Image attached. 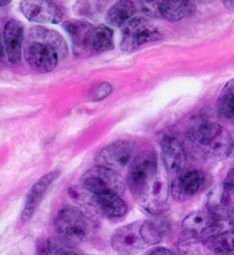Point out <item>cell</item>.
<instances>
[{"instance_id": "obj_1", "label": "cell", "mask_w": 234, "mask_h": 255, "mask_svg": "<svg viewBox=\"0 0 234 255\" xmlns=\"http://www.w3.org/2000/svg\"><path fill=\"white\" fill-rule=\"evenodd\" d=\"M152 150L139 153L129 169L128 184L136 202L152 215L162 214L168 208L169 184L167 171Z\"/></svg>"}, {"instance_id": "obj_2", "label": "cell", "mask_w": 234, "mask_h": 255, "mask_svg": "<svg viewBox=\"0 0 234 255\" xmlns=\"http://www.w3.org/2000/svg\"><path fill=\"white\" fill-rule=\"evenodd\" d=\"M163 237L154 222L140 220L117 229L111 239L113 249L120 255H136L145 248L158 244Z\"/></svg>"}, {"instance_id": "obj_3", "label": "cell", "mask_w": 234, "mask_h": 255, "mask_svg": "<svg viewBox=\"0 0 234 255\" xmlns=\"http://www.w3.org/2000/svg\"><path fill=\"white\" fill-rule=\"evenodd\" d=\"M187 138L197 150L214 158L228 157L233 142L224 128L214 122L201 123L191 128Z\"/></svg>"}, {"instance_id": "obj_4", "label": "cell", "mask_w": 234, "mask_h": 255, "mask_svg": "<svg viewBox=\"0 0 234 255\" xmlns=\"http://www.w3.org/2000/svg\"><path fill=\"white\" fill-rule=\"evenodd\" d=\"M54 229L64 240L85 241L91 233V225L86 215L76 207H65L54 219Z\"/></svg>"}, {"instance_id": "obj_5", "label": "cell", "mask_w": 234, "mask_h": 255, "mask_svg": "<svg viewBox=\"0 0 234 255\" xmlns=\"http://www.w3.org/2000/svg\"><path fill=\"white\" fill-rule=\"evenodd\" d=\"M161 38L160 30L146 17H134L122 28L120 47L123 51L131 52L146 43L158 41Z\"/></svg>"}, {"instance_id": "obj_6", "label": "cell", "mask_w": 234, "mask_h": 255, "mask_svg": "<svg viewBox=\"0 0 234 255\" xmlns=\"http://www.w3.org/2000/svg\"><path fill=\"white\" fill-rule=\"evenodd\" d=\"M229 221L214 216L209 211H195L187 215L182 221V231L186 237L207 240L223 231Z\"/></svg>"}, {"instance_id": "obj_7", "label": "cell", "mask_w": 234, "mask_h": 255, "mask_svg": "<svg viewBox=\"0 0 234 255\" xmlns=\"http://www.w3.org/2000/svg\"><path fill=\"white\" fill-rule=\"evenodd\" d=\"M82 181L84 188L91 194L113 192L123 195L125 191V183L118 172L98 165L87 171Z\"/></svg>"}, {"instance_id": "obj_8", "label": "cell", "mask_w": 234, "mask_h": 255, "mask_svg": "<svg viewBox=\"0 0 234 255\" xmlns=\"http://www.w3.org/2000/svg\"><path fill=\"white\" fill-rule=\"evenodd\" d=\"M135 146L129 141H117L105 147L97 156L98 166L106 167L116 172L131 168L135 160Z\"/></svg>"}, {"instance_id": "obj_9", "label": "cell", "mask_w": 234, "mask_h": 255, "mask_svg": "<svg viewBox=\"0 0 234 255\" xmlns=\"http://www.w3.org/2000/svg\"><path fill=\"white\" fill-rule=\"evenodd\" d=\"M32 40L24 49V57L28 65L36 72L46 74L52 72L60 59V51L49 42L32 36Z\"/></svg>"}, {"instance_id": "obj_10", "label": "cell", "mask_w": 234, "mask_h": 255, "mask_svg": "<svg viewBox=\"0 0 234 255\" xmlns=\"http://www.w3.org/2000/svg\"><path fill=\"white\" fill-rule=\"evenodd\" d=\"M20 10L24 17L36 23H60L65 15L66 9L54 1H22Z\"/></svg>"}, {"instance_id": "obj_11", "label": "cell", "mask_w": 234, "mask_h": 255, "mask_svg": "<svg viewBox=\"0 0 234 255\" xmlns=\"http://www.w3.org/2000/svg\"><path fill=\"white\" fill-rule=\"evenodd\" d=\"M63 27L70 35L73 43V52L78 57L94 55L93 38L95 26L85 20L72 19L65 21Z\"/></svg>"}, {"instance_id": "obj_12", "label": "cell", "mask_w": 234, "mask_h": 255, "mask_svg": "<svg viewBox=\"0 0 234 255\" xmlns=\"http://www.w3.org/2000/svg\"><path fill=\"white\" fill-rule=\"evenodd\" d=\"M206 207L214 216L231 222L234 217V188L223 182L212 189L206 198Z\"/></svg>"}, {"instance_id": "obj_13", "label": "cell", "mask_w": 234, "mask_h": 255, "mask_svg": "<svg viewBox=\"0 0 234 255\" xmlns=\"http://www.w3.org/2000/svg\"><path fill=\"white\" fill-rule=\"evenodd\" d=\"M60 170L51 171L43 175L37 182L33 184L27 194L25 204L21 213V220L23 222H27L33 217L38 207L40 206L44 196L46 195L49 187L58 177H60Z\"/></svg>"}, {"instance_id": "obj_14", "label": "cell", "mask_w": 234, "mask_h": 255, "mask_svg": "<svg viewBox=\"0 0 234 255\" xmlns=\"http://www.w3.org/2000/svg\"><path fill=\"white\" fill-rule=\"evenodd\" d=\"M161 157L167 172L179 176L186 163V153L182 143L175 137L166 136L160 142Z\"/></svg>"}, {"instance_id": "obj_15", "label": "cell", "mask_w": 234, "mask_h": 255, "mask_svg": "<svg viewBox=\"0 0 234 255\" xmlns=\"http://www.w3.org/2000/svg\"><path fill=\"white\" fill-rule=\"evenodd\" d=\"M3 49L5 55L11 65H17L21 60L22 41H23V26L20 21L11 19L3 29L2 33Z\"/></svg>"}, {"instance_id": "obj_16", "label": "cell", "mask_w": 234, "mask_h": 255, "mask_svg": "<svg viewBox=\"0 0 234 255\" xmlns=\"http://www.w3.org/2000/svg\"><path fill=\"white\" fill-rule=\"evenodd\" d=\"M92 195L93 205L105 217L111 220H120L127 214L128 206L122 195L113 192Z\"/></svg>"}, {"instance_id": "obj_17", "label": "cell", "mask_w": 234, "mask_h": 255, "mask_svg": "<svg viewBox=\"0 0 234 255\" xmlns=\"http://www.w3.org/2000/svg\"><path fill=\"white\" fill-rule=\"evenodd\" d=\"M205 183V174L199 170H190L180 174L171 184L175 197L184 198L197 194Z\"/></svg>"}, {"instance_id": "obj_18", "label": "cell", "mask_w": 234, "mask_h": 255, "mask_svg": "<svg viewBox=\"0 0 234 255\" xmlns=\"http://www.w3.org/2000/svg\"><path fill=\"white\" fill-rule=\"evenodd\" d=\"M195 10L196 5L193 1H160L161 16L171 22L192 16Z\"/></svg>"}, {"instance_id": "obj_19", "label": "cell", "mask_w": 234, "mask_h": 255, "mask_svg": "<svg viewBox=\"0 0 234 255\" xmlns=\"http://www.w3.org/2000/svg\"><path fill=\"white\" fill-rule=\"evenodd\" d=\"M136 3L133 1L116 2L107 13V21L115 27H123L127 22L134 18Z\"/></svg>"}, {"instance_id": "obj_20", "label": "cell", "mask_w": 234, "mask_h": 255, "mask_svg": "<svg viewBox=\"0 0 234 255\" xmlns=\"http://www.w3.org/2000/svg\"><path fill=\"white\" fill-rule=\"evenodd\" d=\"M209 250L218 255H234V231L226 230L206 240Z\"/></svg>"}, {"instance_id": "obj_21", "label": "cell", "mask_w": 234, "mask_h": 255, "mask_svg": "<svg viewBox=\"0 0 234 255\" xmlns=\"http://www.w3.org/2000/svg\"><path fill=\"white\" fill-rule=\"evenodd\" d=\"M115 46L114 30L108 25L101 24L96 26L93 38L94 54L103 53L113 49Z\"/></svg>"}, {"instance_id": "obj_22", "label": "cell", "mask_w": 234, "mask_h": 255, "mask_svg": "<svg viewBox=\"0 0 234 255\" xmlns=\"http://www.w3.org/2000/svg\"><path fill=\"white\" fill-rule=\"evenodd\" d=\"M218 111L226 119H234V79L222 89L218 100Z\"/></svg>"}, {"instance_id": "obj_23", "label": "cell", "mask_w": 234, "mask_h": 255, "mask_svg": "<svg viewBox=\"0 0 234 255\" xmlns=\"http://www.w3.org/2000/svg\"><path fill=\"white\" fill-rule=\"evenodd\" d=\"M178 251L180 255H204L200 240L186 236L178 243Z\"/></svg>"}, {"instance_id": "obj_24", "label": "cell", "mask_w": 234, "mask_h": 255, "mask_svg": "<svg viewBox=\"0 0 234 255\" xmlns=\"http://www.w3.org/2000/svg\"><path fill=\"white\" fill-rule=\"evenodd\" d=\"M141 11L149 17L158 18L162 17L160 12V1H140L137 2Z\"/></svg>"}, {"instance_id": "obj_25", "label": "cell", "mask_w": 234, "mask_h": 255, "mask_svg": "<svg viewBox=\"0 0 234 255\" xmlns=\"http://www.w3.org/2000/svg\"><path fill=\"white\" fill-rule=\"evenodd\" d=\"M113 92V86L109 83H103L97 87L93 94V101L99 102L109 97Z\"/></svg>"}, {"instance_id": "obj_26", "label": "cell", "mask_w": 234, "mask_h": 255, "mask_svg": "<svg viewBox=\"0 0 234 255\" xmlns=\"http://www.w3.org/2000/svg\"><path fill=\"white\" fill-rule=\"evenodd\" d=\"M53 255H85V254L77 252L73 249H70V247H68V246L60 244V246L57 247V249Z\"/></svg>"}, {"instance_id": "obj_27", "label": "cell", "mask_w": 234, "mask_h": 255, "mask_svg": "<svg viewBox=\"0 0 234 255\" xmlns=\"http://www.w3.org/2000/svg\"><path fill=\"white\" fill-rule=\"evenodd\" d=\"M145 255H175L171 250L165 248V247H156L152 250H150Z\"/></svg>"}, {"instance_id": "obj_28", "label": "cell", "mask_w": 234, "mask_h": 255, "mask_svg": "<svg viewBox=\"0 0 234 255\" xmlns=\"http://www.w3.org/2000/svg\"><path fill=\"white\" fill-rule=\"evenodd\" d=\"M224 183H226L227 185H229V186H231V187L234 188V165L232 166V168H231L230 171L228 172L227 177H226Z\"/></svg>"}, {"instance_id": "obj_29", "label": "cell", "mask_w": 234, "mask_h": 255, "mask_svg": "<svg viewBox=\"0 0 234 255\" xmlns=\"http://www.w3.org/2000/svg\"><path fill=\"white\" fill-rule=\"evenodd\" d=\"M222 3L227 9L234 10V1H223Z\"/></svg>"}, {"instance_id": "obj_30", "label": "cell", "mask_w": 234, "mask_h": 255, "mask_svg": "<svg viewBox=\"0 0 234 255\" xmlns=\"http://www.w3.org/2000/svg\"><path fill=\"white\" fill-rule=\"evenodd\" d=\"M228 157H229V158H232V159H234V141L232 142V144H231V147H230V149H229Z\"/></svg>"}, {"instance_id": "obj_31", "label": "cell", "mask_w": 234, "mask_h": 255, "mask_svg": "<svg viewBox=\"0 0 234 255\" xmlns=\"http://www.w3.org/2000/svg\"><path fill=\"white\" fill-rule=\"evenodd\" d=\"M9 3H10V1H1V2H0V4H1V6L7 5V4H9Z\"/></svg>"}]
</instances>
